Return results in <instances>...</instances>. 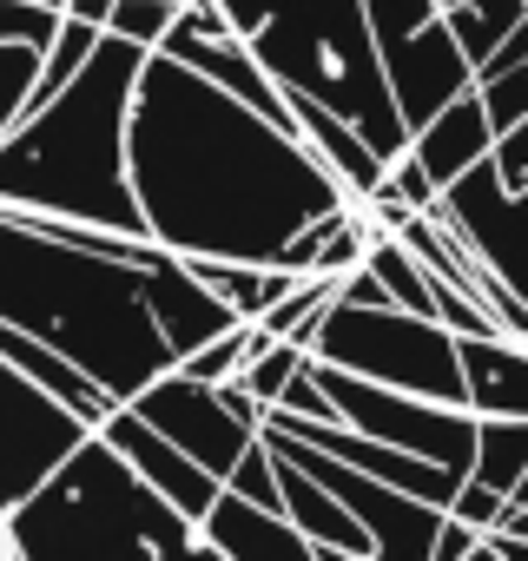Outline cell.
Instances as JSON below:
<instances>
[{"mask_svg":"<svg viewBox=\"0 0 528 561\" xmlns=\"http://www.w3.org/2000/svg\"><path fill=\"white\" fill-rule=\"evenodd\" d=\"M60 14H73V21H93V27H106L113 0H60Z\"/></svg>","mask_w":528,"mask_h":561,"instance_id":"obj_29","label":"cell"},{"mask_svg":"<svg viewBox=\"0 0 528 561\" xmlns=\"http://www.w3.org/2000/svg\"><path fill=\"white\" fill-rule=\"evenodd\" d=\"M475 482L515 495V482L528 476V416H475Z\"/></svg>","mask_w":528,"mask_h":561,"instance_id":"obj_19","label":"cell"},{"mask_svg":"<svg viewBox=\"0 0 528 561\" xmlns=\"http://www.w3.org/2000/svg\"><path fill=\"white\" fill-rule=\"evenodd\" d=\"M100 436H106V443H113V449H119V456H126V462H133V469H139L172 508H179V515H192V522H198V515L218 502V489H225L198 456H185V449H179L165 430H152L133 403H119V410L100 423Z\"/></svg>","mask_w":528,"mask_h":561,"instance_id":"obj_14","label":"cell"},{"mask_svg":"<svg viewBox=\"0 0 528 561\" xmlns=\"http://www.w3.org/2000/svg\"><path fill=\"white\" fill-rule=\"evenodd\" d=\"M429 211H443L502 271V285L528 305V185H502V172L489 159H475L469 172H456L443 185V198Z\"/></svg>","mask_w":528,"mask_h":561,"instance_id":"obj_12","label":"cell"},{"mask_svg":"<svg viewBox=\"0 0 528 561\" xmlns=\"http://www.w3.org/2000/svg\"><path fill=\"white\" fill-rule=\"evenodd\" d=\"M179 8L185 0H113V14H106V34H119V41H133V47H159L165 41V27L179 21Z\"/></svg>","mask_w":528,"mask_h":561,"instance_id":"obj_22","label":"cell"},{"mask_svg":"<svg viewBox=\"0 0 528 561\" xmlns=\"http://www.w3.org/2000/svg\"><path fill=\"white\" fill-rule=\"evenodd\" d=\"M475 93H482V113H489V126L502 133V126H515L521 113H528V60L521 67H508V73H495V80H475Z\"/></svg>","mask_w":528,"mask_h":561,"instance_id":"obj_25","label":"cell"},{"mask_svg":"<svg viewBox=\"0 0 528 561\" xmlns=\"http://www.w3.org/2000/svg\"><path fill=\"white\" fill-rule=\"evenodd\" d=\"M370 14V41L383 60V80L403 106V126L416 133L443 100L475 87L469 54L456 47L449 21H443V0H364Z\"/></svg>","mask_w":528,"mask_h":561,"instance_id":"obj_8","label":"cell"},{"mask_svg":"<svg viewBox=\"0 0 528 561\" xmlns=\"http://www.w3.org/2000/svg\"><path fill=\"white\" fill-rule=\"evenodd\" d=\"M139 67H146V47L100 34L93 60L0 139V205L60 211V218L146 238V218L126 179V113H133Z\"/></svg>","mask_w":528,"mask_h":561,"instance_id":"obj_3","label":"cell"},{"mask_svg":"<svg viewBox=\"0 0 528 561\" xmlns=\"http://www.w3.org/2000/svg\"><path fill=\"white\" fill-rule=\"evenodd\" d=\"M482 554V528H469L462 515L443 508V528H436V554L429 561H475Z\"/></svg>","mask_w":528,"mask_h":561,"instance_id":"obj_28","label":"cell"},{"mask_svg":"<svg viewBox=\"0 0 528 561\" xmlns=\"http://www.w3.org/2000/svg\"><path fill=\"white\" fill-rule=\"evenodd\" d=\"M278 456V449H272ZM278 495H285V515L311 535V548H318V561H377V548H370V528L337 502V489H324L305 462H291V456H278Z\"/></svg>","mask_w":528,"mask_h":561,"instance_id":"obj_16","label":"cell"},{"mask_svg":"<svg viewBox=\"0 0 528 561\" xmlns=\"http://www.w3.org/2000/svg\"><path fill=\"white\" fill-rule=\"evenodd\" d=\"M80 436H87V423L54 390H41L27 370H14L0 357V515H8Z\"/></svg>","mask_w":528,"mask_h":561,"instance_id":"obj_11","label":"cell"},{"mask_svg":"<svg viewBox=\"0 0 528 561\" xmlns=\"http://www.w3.org/2000/svg\"><path fill=\"white\" fill-rule=\"evenodd\" d=\"M489 165L502 172V185H528V113H521L515 126H502V133H495Z\"/></svg>","mask_w":528,"mask_h":561,"instance_id":"obj_27","label":"cell"},{"mask_svg":"<svg viewBox=\"0 0 528 561\" xmlns=\"http://www.w3.org/2000/svg\"><path fill=\"white\" fill-rule=\"evenodd\" d=\"M462 357V403L475 416H528V344L482 331V337H456Z\"/></svg>","mask_w":528,"mask_h":561,"instance_id":"obj_17","label":"cell"},{"mask_svg":"<svg viewBox=\"0 0 528 561\" xmlns=\"http://www.w3.org/2000/svg\"><path fill=\"white\" fill-rule=\"evenodd\" d=\"M0 318L73 357L119 403L179 364L146 305L139 264L67 244L14 205H0Z\"/></svg>","mask_w":528,"mask_h":561,"instance_id":"obj_2","label":"cell"},{"mask_svg":"<svg viewBox=\"0 0 528 561\" xmlns=\"http://www.w3.org/2000/svg\"><path fill=\"white\" fill-rule=\"evenodd\" d=\"M14 561H80V554H205L192 515H179L100 430H87L8 515H0Z\"/></svg>","mask_w":528,"mask_h":561,"instance_id":"obj_4","label":"cell"},{"mask_svg":"<svg viewBox=\"0 0 528 561\" xmlns=\"http://www.w3.org/2000/svg\"><path fill=\"white\" fill-rule=\"evenodd\" d=\"M311 370H318L324 397L337 403V423L469 476V462H475V410L436 403V397H416V390H397V383H377V377H357V370H337L324 357H311Z\"/></svg>","mask_w":528,"mask_h":561,"instance_id":"obj_7","label":"cell"},{"mask_svg":"<svg viewBox=\"0 0 528 561\" xmlns=\"http://www.w3.org/2000/svg\"><path fill=\"white\" fill-rule=\"evenodd\" d=\"M257 436L272 443L278 456L305 462L324 489H337V502L370 528L377 561H429V554H436V528H443V508H436V502H423V495H410V489H397V482H377V476L337 462L331 449H318V443H305V436H291V430H278V423H257Z\"/></svg>","mask_w":528,"mask_h":561,"instance_id":"obj_9","label":"cell"},{"mask_svg":"<svg viewBox=\"0 0 528 561\" xmlns=\"http://www.w3.org/2000/svg\"><path fill=\"white\" fill-rule=\"evenodd\" d=\"M272 416H285V423H337V403L324 397V383H318V370H311V357L298 364V377L285 383V397L272 403Z\"/></svg>","mask_w":528,"mask_h":561,"instance_id":"obj_23","label":"cell"},{"mask_svg":"<svg viewBox=\"0 0 528 561\" xmlns=\"http://www.w3.org/2000/svg\"><path fill=\"white\" fill-rule=\"evenodd\" d=\"M521 14H528V0H443V21H449L456 47L469 54V67H475Z\"/></svg>","mask_w":528,"mask_h":561,"instance_id":"obj_20","label":"cell"},{"mask_svg":"<svg viewBox=\"0 0 528 561\" xmlns=\"http://www.w3.org/2000/svg\"><path fill=\"white\" fill-rule=\"evenodd\" d=\"M54 34H60V8H47V0H0V41L47 47Z\"/></svg>","mask_w":528,"mask_h":561,"instance_id":"obj_24","label":"cell"},{"mask_svg":"<svg viewBox=\"0 0 528 561\" xmlns=\"http://www.w3.org/2000/svg\"><path fill=\"white\" fill-rule=\"evenodd\" d=\"M152 430H165L185 456H198L218 482L231 476V462L257 443V423L264 416H251V410H238L231 403V390L225 383H205V377H185L179 364L172 370H159L146 390H133L126 397Z\"/></svg>","mask_w":528,"mask_h":561,"instance_id":"obj_10","label":"cell"},{"mask_svg":"<svg viewBox=\"0 0 528 561\" xmlns=\"http://www.w3.org/2000/svg\"><path fill=\"white\" fill-rule=\"evenodd\" d=\"M205 561H318L311 535L285 508H257L238 489H218V502L198 515Z\"/></svg>","mask_w":528,"mask_h":561,"instance_id":"obj_15","label":"cell"},{"mask_svg":"<svg viewBox=\"0 0 528 561\" xmlns=\"http://www.w3.org/2000/svg\"><path fill=\"white\" fill-rule=\"evenodd\" d=\"M218 8L231 14L238 41L264 60V73L285 87V100L305 93V100L331 106L383 159H397L410 146L403 106H397L377 41H370L364 0H218Z\"/></svg>","mask_w":528,"mask_h":561,"instance_id":"obj_5","label":"cell"},{"mask_svg":"<svg viewBox=\"0 0 528 561\" xmlns=\"http://www.w3.org/2000/svg\"><path fill=\"white\" fill-rule=\"evenodd\" d=\"M489 146H495V126H489V113H482V93L469 87V93H456V100H443L416 133H410V152H416V165L436 179V192L456 179V172H469L475 159H489Z\"/></svg>","mask_w":528,"mask_h":561,"instance_id":"obj_18","label":"cell"},{"mask_svg":"<svg viewBox=\"0 0 528 561\" xmlns=\"http://www.w3.org/2000/svg\"><path fill=\"white\" fill-rule=\"evenodd\" d=\"M449 515H462L469 528H482V535H489V528L508 515V495H502V489H489V482H475V476H462V482H456V495H449Z\"/></svg>","mask_w":528,"mask_h":561,"instance_id":"obj_26","label":"cell"},{"mask_svg":"<svg viewBox=\"0 0 528 561\" xmlns=\"http://www.w3.org/2000/svg\"><path fill=\"white\" fill-rule=\"evenodd\" d=\"M139 285H146V305H152V318H159L172 357H185V351H198L205 337H218L225 324H238V311L192 271V257L165 251L159 238H146V251H139Z\"/></svg>","mask_w":528,"mask_h":561,"instance_id":"obj_13","label":"cell"},{"mask_svg":"<svg viewBox=\"0 0 528 561\" xmlns=\"http://www.w3.org/2000/svg\"><path fill=\"white\" fill-rule=\"evenodd\" d=\"M41 54H47V47H27V41H0V139H8V133L27 119L34 80H41Z\"/></svg>","mask_w":528,"mask_h":561,"instance_id":"obj_21","label":"cell"},{"mask_svg":"<svg viewBox=\"0 0 528 561\" xmlns=\"http://www.w3.org/2000/svg\"><path fill=\"white\" fill-rule=\"evenodd\" d=\"M126 179L159 238L179 257H257L278 264L291 231L357 205L305 133L264 119L198 67L146 54L126 113Z\"/></svg>","mask_w":528,"mask_h":561,"instance_id":"obj_1","label":"cell"},{"mask_svg":"<svg viewBox=\"0 0 528 561\" xmlns=\"http://www.w3.org/2000/svg\"><path fill=\"white\" fill-rule=\"evenodd\" d=\"M311 357L436 397V403H462V357H456V331L436 318H416L403 305H344L331 298L311 337ZM469 410V403H462Z\"/></svg>","mask_w":528,"mask_h":561,"instance_id":"obj_6","label":"cell"}]
</instances>
